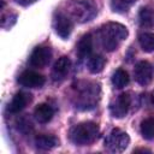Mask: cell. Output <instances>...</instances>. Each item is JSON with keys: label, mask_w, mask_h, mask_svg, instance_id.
<instances>
[{"label": "cell", "mask_w": 154, "mask_h": 154, "mask_svg": "<svg viewBox=\"0 0 154 154\" xmlns=\"http://www.w3.org/2000/svg\"><path fill=\"white\" fill-rule=\"evenodd\" d=\"M17 4H19V5H22V6H29V5H31V4H34V2H36L37 0H14Z\"/></svg>", "instance_id": "cell-22"}, {"label": "cell", "mask_w": 154, "mask_h": 154, "mask_svg": "<svg viewBox=\"0 0 154 154\" xmlns=\"http://www.w3.org/2000/svg\"><path fill=\"white\" fill-rule=\"evenodd\" d=\"M45 82L46 79L41 73L31 70L23 71L18 77V83L25 88H41Z\"/></svg>", "instance_id": "cell-9"}, {"label": "cell", "mask_w": 154, "mask_h": 154, "mask_svg": "<svg viewBox=\"0 0 154 154\" xmlns=\"http://www.w3.org/2000/svg\"><path fill=\"white\" fill-rule=\"evenodd\" d=\"M53 28L61 38L66 40L72 32V22L66 14L58 12L53 18Z\"/></svg>", "instance_id": "cell-7"}, {"label": "cell", "mask_w": 154, "mask_h": 154, "mask_svg": "<svg viewBox=\"0 0 154 154\" xmlns=\"http://www.w3.org/2000/svg\"><path fill=\"white\" fill-rule=\"evenodd\" d=\"M131 105V97L128 93H122L109 103V112L114 118H123L128 114Z\"/></svg>", "instance_id": "cell-5"}, {"label": "cell", "mask_w": 154, "mask_h": 154, "mask_svg": "<svg viewBox=\"0 0 154 154\" xmlns=\"http://www.w3.org/2000/svg\"><path fill=\"white\" fill-rule=\"evenodd\" d=\"M129 82H130V77H129L128 72L123 69L116 70L114 73L112 75V84L118 89L124 88L125 85L129 84Z\"/></svg>", "instance_id": "cell-16"}, {"label": "cell", "mask_w": 154, "mask_h": 154, "mask_svg": "<svg viewBox=\"0 0 154 154\" xmlns=\"http://www.w3.org/2000/svg\"><path fill=\"white\" fill-rule=\"evenodd\" d=\"M106 64V59L100 54H94L88 58V70L91 73H100Z\"/></svg>", "instance_id": "cell-15"}, {"label": "cell", "mask_w": 154, "mask_h": 154, "mask_svg": "<svg viewBox=\"0 0 154 154\" xmlns=\"http://www.w3.org/2000/svg\"><path fill=\"white\" fill-rule=\"evenodd\" d=\"M70 140L76 146H88L99 135V126L94 122H82L73 125L70 130Z\"/></svg>", "instance_id": "cell-2"}, {"label": "cell", "mask_w": 154, "mask_h": 154, "mask_svg": "<svg viewBox=\"0 0 154 154\" xmlns=\"http://www.w3.org/2000/svg\"><path fill=\"white\" fill-rule=\"evenodd\" d=\"M31 101V94L29 93H25V91H18L14 94V96L12 97L11 102L8 103V112L12 113V114H16V113H19L20 111H23L26 105Z\"/></svg>", "instance_id": "cell-11"}, {"label": "cell", "mask_w": 154, "mask_h": 154, "mask_svg": "<svg viewBox=\"0 0 154 154\" xmlns=\"http://www.w3.org/2000/svg\"><path fill=\"white\" fill-rule=\"evenodd\" d=\"M137 152H144V153H150V150H148V149H136V150H135V153H137Z\"/></svg>", "instance_id": "cell-23"}, {"label": "cell", "mask_w": 154, "mask_h": 154, "mask_svg": "<svg viewBox=\"0 0 154 154\" xmlns=\"http://www.w3.org/2000/svg\"><path fill=\"white\" fill-rule=\"evenodd\" d=\"M59 144V140L52 135H38L35 137V146L42 150L53 149Z\"/></svg>", "instance_id": "cell-14"}, {"label": "cell", "mask_w": 154, "mask_h": 154, "mask_svg": "<svg viewBox=\"0 0 154 154\" xmlns=\"http://www.w3.org/2000/svg\"><path fill=\"white\" fill-rule=\"evenodd\" d=\"M130 143L129 135L120 130V129H113L105 138V147L107 150L112 153H120L126 149V147Z\"/></svg>", "instance_id": "cell-4"}, {"label": "cell", "mask_w": 154, "mask_h": 154, "mask_svg": "<svg viewBox=\"0 0 154 154\" xmlns=\"http://www.w3.org/2000/svg\"><path fill=\"white\" fill-rule=\"evenodd\" d=\"M137 0H111V7L114 12L124 13L129 11V8L136 2Z\"/></svg>", "instance_id": "cell-20"}, {"label": "cell", "mask_w": 154, "mask_h": 154, "mask_svg": "<svg viewBox=\"0 0 154 154\" xmlns=\"http://www.w3.org/2000/svg\"><path fill=\"white\" fill-rule=\"evenodd\" d=\"M54 116V108L48 103H40L34 109V118L36 122L41 124H46L51 122Z\"/></svg>", "instance_id": "cell-13"}, {"label": "cell", "mask_w": 154, "mask_h": 154, "mask_svg": "<svg viewBox=\"0 0 154 154\" xmlns=\"http://www.w3.org/2000/svg\"><path fill=\"white\" fill-rule=\"evenodd\" d=\"M138 20L141 26H144V28L152 26L154 23V13L148 7H142L138 13Z\"/></svg>", "instance_id": "cell-19"}, {"label": "cell", "mask_w": 154, "mask_h": 154, "mask_svg": "<svg viewBox=\"0 0 154 154\" xmlns=\"http://www.w3.org/2000/svg\"><path fill=\"white\" fill-rule=\"evenodd\" d=\"M17 129L23 134H28L32 130V124L26 118H20L17 120Z\"/></svg>", "instance_id": "cell-21"}, {"label": "cell", "mask_w": 154, "mask_h": 154, "mask_svg": "<svg viewBox=\"0 0 154 154\" xmlns=\"http://www.w3.org/2000/svg\"><path fill=\"white\" fill-rule=\"evenodd\" d=\"M52 58V51L49 47L46 46H37L30 54L29 63L32 67L42 69L51 61Z\"/></svg>", "instance_id": "cell-6"}, {"label": "cell", "mask_w": 154, "mask_h": 154, "mask_svg": "<svg viewBox=\"0 0 154 154\" xmlns=\"http://www.w3.org/2000/svg\"><path fill=\"white\" fill-rule=\"evenodd\" d=\"M70 13L78 23H87L96 16L97 6L94 0H75L70 6Z\"/></svg>", "instance_id": "cell-3"}, {"label": "cell", "mask_w": 154, "mask_h": 154, "mask_svg": "<svg viewBox=\"0 0 154 154\" xmlns=\"http://www.w3.org/2000/svg\"><path fill=\"white\" fill-rule=\"evenodd\" d=\"M141 134L143 138L154 141V117H149L141 123Z\"/></svg>", "instance_id": "cell-18"}, {"label": "cell", "mask_w": 154, "mask_h": 154, "mask_svg": "<svg viewBox=\"0 0 154 154\" xmlns=\"http://www.w3.org/2000/svg\"><path fill=\"white\" fill-rule=\"evenodd\" d=\"M99 37L102 48L107 52H113L128 37V29L120 23L109 22L100 28Z\"/></svg>", "instance_id": "cell-1"}, {"label": "cell", "mask_w": 154, "mask_h": 154, "mask_svg": "<svg viewBox=\"0 0 154 154\" xmlns=\"http://www.w3.org/2000/svg\"><path fill=\"white\" fill-rule=\"evenodd\" d=\"M71 69V60L69 57H60L53 65L52 69V78L55 82H60L65 79L67 73L70 72Z\"/></svg>", "instance_id": "cell-10"}, {"label": "cell", "mask_w": 154, "mask_h": 154, "mask_svg": "<svg viewBox=\"0 0 154 154\" xmlns=\"http://www.w3.org/2000/svg\"><path fill=\"white\" fill-rule=\"evenodd\" d=\"M138 43L141 48L147 52H154V34L153 32H142L138 35Z\"/></svg>", "instance_id": "cell-17"}, {"label": "cell", "mask_w": 154, "mask_h": 154, "mask_svg": "<svg viewBox=\"0 0 154 154\" xmlns=\"http://www.w3.org/2000/svg\"><path fill=\"white\" fill-rule=\"evenodd\" d=\"M91 51H93V37L90 34H85L79 38L76 46L77 55L79 59H88L91 55Z\"/></svg>", "instance_id": "cell-12"}, {"label": "cell", "mask_w": 154, "mask_h": 154, "mask_svg": "<svg viewBox=\"0 0 154 154\" xmlns=\"http://www.w3.org/2000/svg\"><path fill=\"white\" fill-rule=\"evenodd\" d=\"M134 76L138 84L148 85L153 79V66L148 61L141 60L135 65Z\"/></svg>", "instance_id": "cell-8"}]
</instances>
